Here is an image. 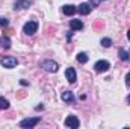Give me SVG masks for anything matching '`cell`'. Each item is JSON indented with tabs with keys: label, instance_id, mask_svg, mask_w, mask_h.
Instances as JSON below:
<instances>
[{
	"label": "cell",
	"instance_id": "6da1fadb",
	"mask_svg": "<svg viewBox=\"0 0 130 129\" xmlns=\"http://www.w3.org/2000/svg\"><path fill=\"white\" fill-rule=\"evenodd\" d=\"M41 68H44L48 73H56L59 70V64L56 61H53V59H45V61L41 62Z\"/></svg>",
	"mask_w": 130,
	"mask_h": 129
},
{
	"label": "cell",
	"instance_id": "7a4b0ae2",
	"mask_svg": "<svg viewBox=\"0 0 130 129\" xmlns=\"http://www.w3.org/2000/svg\"><path fill=\"white\" fill-rule=\"evenodd\" d=\"M0 64L5 68H14L15 65H18V59L15 56H5V58H2Z\"/></svg>",
	"mask_w": 130,
	"mask_h": 129
},
{
	"label": "cell",
	"instance_id": "3957f363",
	"mask_svg": "<svg viewBox=\"0 0 130 129\" xmlns=\"http://www.w3.org/2000/svg\"><path fill=\"white\" fill-rule=\"evenodd\" d=\"M39 117H33V119H24L20 122V128H27V129H32L35 128L38 123H39Z\"/></svg>",
	"mask_w": 130,
	"mask_h": 129
},
{
	"label": "cell",
	"instance_id": "277c9868",
	"mask_svg": "<svg viewBox=\"0 0 130 129\" xmlns=\"http://www.w3.org/2000/svg\"><path fill=\"white\" fill-rule=\"evenodd\" d=\"M94 68H95L97 73H106V71L110 68V64H109V61H106V59H100V61H97V62L94 64Z\"/></svg>",
	"mask_w": 130,
	"mask_h": 129
},
{
	"label": "cell",
	"instance_id": "5b68a950",
	"mask_svg": "<svg viewBox=\"0 0 130 129\" xmlns=\"http://www.w3.org/2000/svg\"><path fill=\"white\" fill-rule=\"evenodd\" d=\"M36 31H38V23L36 21H27L23 26V32L26 33V35H33Z\"/></svg>",
	"mask_w": 130,
	"mask_h": 129
},
{
	"label": "cell",
	"instance_id": "8992f818",
	"mask_svg": "<svg viewBox=\"0 0 130 129\" xmlns=\"http://www.w3.org/2000/svg\"><path fill=\"white\" fill-rule=\"evenodd\" d=\"M65 126H67V128L76 129V128L80 126V120H79L76 115H68V117L65 119Z\"/></svg>",
	"mask_w": 130,
	"mask_h": 129
},
{
	"label": "cell",
	"instance_id": "52a82bcc",
	"mask_svg": "<svg viewBox=\"0 0 130 129\" xmlns=\"http://www.w3.org/2000/svg\"><path fill=\"white\" fill-rule=\"evenodd\" d=\"M65 78H67V81H68L70 84H74V82H76V79H77L76 70H74L73 67H68V68L65 70Z\"/></svg>",
	"mask_w": 130,
	"mask_h": 129
},
{
	"label": "cell",
	"instance_id": "ba28073f",
	"mask_svg": "<svg viewBox=\"0 0 130 129\" xmlns=\"http://www.w3.org/2000/svg\"><path fill=\"white\" fill-rule=\"evenodd\" d=\"M61 99L64 100L65 103H70V105H73V103L76 102V97H74V94H73L71 91H64V93L61 94Z\"/></svg>",
	"mask_w": 130,
	"mask_h": 129
},
{
	"label": "cell",
	"instance_id": "9c48e42d",
	"mask_svg": "<svg viewBox=\"0 0 130 129\" xmlns=\"http://www.w3.org/2000/svg\"><path fill=\"white\" fill-rule=\"evenodd\" d=\"M91 5L89 3H80L79 6H77V12L79 14H82V15H88L89 12H91Z\"/></svg>",
	"mask_w": 130,
	"mask_h": 129
},
{
	"label": "cell",
	"instance_id": "30bf717a",
	"mask_svg": "<svg viewBox=\"0 0 130 129\" xmlns=\"http://www.w3.org/2000/svg\"><path fill=\"white\" fill-rule=\"evenodd\" d=\"M62 12H64L65 15H74L76 12H77V6H74V5H64L62 6Z\"/></svg>",
	"mask_w": 130,
	"mask_h": 129
},
{
	"label": "cell",
	"instance_id": "8fae6325",
	"mask_svg": "<svg viewBox=\"0 0 130 129\" xmlns=\"http://www.w3.org/2000/svg\"><path fill=\"white\" fill-rule=\"evenodd\" d=\"M30 5H32L30 0H15L14 8H15V9H27Z\"/></svg>",
	"mask_w": 130,
	"mask_h": 129
},
{
	"label": "cell",
	"instance_id": "7c38bea8",
	"mask_svg": "<svg viewBox=\"0 0 130 129\" xmlns=\"http://www.w3.org/2000/svg\"><path fill=\"white\" fill-rule=\"evenodd\" d=\"M70 29L71 31H82L83 29V23L80 20H71L70 21Z\"/></svg>",
	"mask_w": 130,
	"mask_h": 129
},
{
	"label": "cell",
	"instance_id": "4fadbf2b",
	"mask_svg": "<svg viewBox=\"0 0 130 129\" xmlns=\"http://www.w3.org/2000/svg\"><path fill=\"white\" fill-rule=\"evenodd\" d=\"M118 56L121 61H130V52L126 49H120L118 50Z\"/></svg>",
	"mask_w": 130,
	"mask_h": 129
},
{
	"label": "cell",
	"instance_id": "5bb4252c",
	"mask_svg": "<svg viewBox=\"0 0 130 129\" xmlns=\"http://www.w3.org/2000/svg\"><path fill=\"white\" fill-rule=\"evenodd\" d=\"M76 59L80 62V64H86L88 62V59H89V56L85 53V52H80V53H77V56H76Z\"/></svg>",
	"mask_w": 130,
	"mask_h": 129
},
{
	"label": "cell",
	"instance_id": "9a60e30c",
	"mask_svg": "<svg viewBox=\"0 0 130 129\" xmlns=\"http://www.w3.org/2000/svg\"><path fill=\"white\" fill-rule=\"evenodd\" d=\"M0 46L3 49H9L11 47V40L8 36H0Z\"/></svg>",
	"mask_w": 130,
	"mask_h": 129
},
{
	"label": "cell",
	"instance_id": "2e32d148",
	"mask_svg": "<svg viewBox=\"0 0 130 129\" xmlns=\"http://www.w3.org/2000/svg\"><path fill=\"white\" fill-rule=\"evenodd\" d=\"M9 106H11L9 100H8V99H5V97H0V109H8Z\"/></svg>",
	"mask_w": 130,
	"mask_h": 129
},
{
	"label": "cell",
	"instance_id": "e0dca14e",
	"mask_svg": "<svg viewBox=\"0 0 130 129\" xmlns=\"http://www.w3.org/2000/svg\"><path fill=\"white\" fill-rule=\"evenodd\" d=\"M100 44H101L103 47H106V49H107V47H110V46H112V40H110V38H101Z\"/></svg>",
	"mask_w": 130,
	"mask_h": 129
},
{
	"label": "cell",
	"instance_id": "ac0fdd59",
	"mask_svg": "<svg viewBox=\"0 0 130 129\" xmlns=\"http://www.w3.org/2000/svg\"><path fill=\"white\" fill-rule=\"evenodd\" d=\"M8 24H9V20L5 18V17H2V18H0V28H6Z\"/></svg>",
	"mask_w": 130,
	"mask_h": 129
},
{
	"label": "cell",
	"instance_id": "d6986e66",
	"mask_svg": "<svg viewBox=\"0 0 130 129\" xmlns=\"http://www.w3.org/2000/svg\"><path fill=\"white\" fill-rule=\"evenodd\" d=\"M100 2H101V0H91V3H89V5H91V8H97Z\"/></svg>",
	"mask_w": 130,
	"mask_h": 129
},
{
	"label": "cell",
	"instance_id": "ffe728a7",
	"mask_svg": "<svg viewBox=\"0 0 130 129\" xmlns=\"http://www.w3.org/2000/svg\"><path fill=\"white\" fill-rule=\"evenodd\" d=\"M126 85H127V87H130V71L126 74Z\"/></svg>",
	"mask_w": 130,
	"mask_h": 129
},
{
	"label": "cell",
	"instance_id": "44dd1931",
	"mask_svg": "<svg viewBox=\"0 0 130 129\" xmlns=\"http://www.w3.org/2000/svg\"><path fill=\"white\" fill-rule=\"evenodd\" d=\"M20 84H21V85H29V82H27V81H24V79H21V81H20Z\"/></svg>",
	"mask_w": 130,
	"mask_h": 129
},
{
	"label": "cell",
	"instance_id": "7402d4cb",
	"mask_svg": "<svg viewBox=\"0 0 130 129\" xmlns=\"http://www.w3.org/2000/svg\"><path fill=\"white\" fill-rule=\"evenodd\" d=\"M127 38H129V41H130V29H129V32H127Z\"/></svg>",
	"mask_w": 130,
	"mask_h": 129
},
{
	"label": "cell",
	"instance_id": "603a6c76",
	"mask_svg": "<svg viewBox=\"0 0 130 129\" xmlns=\"http://www.w3.org/2000/svg\"><path fill=\"white\" fill-rule=\"evenodd\" d=\"M127 102H129V103H130V96H127Z\"/></svg>",
	"mask_w": 130,
	"mask_h": 129
}]
</instances>
